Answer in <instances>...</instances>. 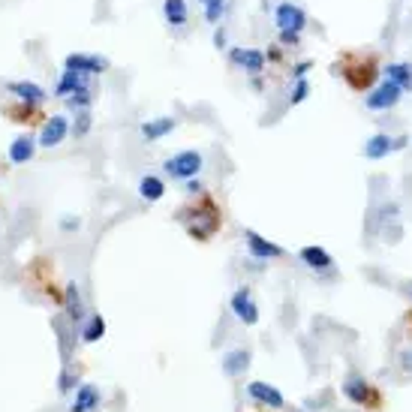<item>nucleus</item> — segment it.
<instances>
[{"label":"nucleus","instance_id":"1","mask_svg":"<svg viewBox=\"0 0 412 412\" xmlns=\"http://www.w3.org/2000/svg\"><path fill=\"white\" fill-rule=\"evenodd\" d=\"M178 220L187 226V235L196 241H211L223 226V214H220L217 202L208 193L199 196V202H193L190 208H180Z\"/></svg>","mask_w":412,"mask_h":412},{"label":"nucleus","instance_id":"2","mask_svg":"<svg viewBox=\"0 0 412 412\" xmlns=\"http://www.w3.org/2000/svg\"><path fill=\"white\" fill-rule=\"evenodd\" d=\"M337 76H343V82L358 94H367L379 85L383 69L374 55H343L337 60Z\"/></svg>","mask_w":412,"mask_h":412},{"label":"nucleus","instance_id":"3","mask_svg":"<svg viewBox=\"0 0 412 412\" xmlns=\"http://www.w3.org/2000/svg\"><path fill=\"white\" fill-rule=\"evenodd\" d=\"M202 166H205L202 150H193V148L178 150L175 157H169L166 163H163L166 175H169V178H175V180H190V178H196L199 172H202Z\"/></svg>","mask_w":412,"mask_h":412},{"label":"nucleus","instance_id":"4","mask_svg":"<svg viewBox=\"0 0 412 412\" xmlns=\"http://www.w3.org/2000/svg\"><path fill=\"white\" fill-rule=\"evenodd\" d=\"M400 99H404V90H400L395 82L383 78V82H379L374 90H367L364 106L370 108V112H388V108H395Z\"/></svg>","mask_w":412,"mask_h":412},{"label":"nucleus","instance_id":"5","mask_svg":"<svg viewBox=\"0 0 412 412\" xmlns=\"http://www.w3.org/2000/svg\"><path fill=\"white\" fill-rule=\"evenodd\" d=\"M409 145V136H388V133H376L370 136L364 142V157L367 159H385L388 154H395V150H404Z\"/></svg>","mask_w":412,"mask_h":412},{"label":"nucleus","instance_id":"6","mask_svg":"<svg viewBox=\"0 0 412 412\" xmlns=\"http://www.w3.org/2000/svg\"><path fill=\"white\" fill-rule=\"evenodd\" d=\"M229 60H232L235 66H241L247 76H262L265 73V64H268V57H265V52L262 48H238V45H232L229 48Z\"/></svg>","mask_w":412,"mask_h":412},{"label":"nucleus","instance_id":"7","mask_svg":"<svg viewBox=\"0 0 412 412\" xmlns=\"http://www.w3.org/2000/svg\"><path fill=\"white\" fill-rule=\"evenodd\" d=\"M229 304H232V313L238 322L244 325H256L259 322V304L253 301V292H250L247 286H241L232 292V298H229Z\"/></svg>","mask_w":412,"mask_h":412},{"label":"nucleus","instance_id":"8","mask_svg":"<svg viewBox=\"0 0 412 412\" xmlns=\"http://www.w3.org/2000/svg\"><path fill=\"white\" fill-rule=\"evenodd\" d=\"M274 24L277 30H304L307 27V13L301 9L298 3H292V0H283V3H277L274 9Z\"/></svg>","mask_w":412,"mask_h":412},{"label":"nucleus","instance_id":"9","mask_svg":"<svg viewBox=\"0 0 412 412\" xmlns=\"http://www.w3.org/2000/svg\"><path fill=\"white\" fill-rule=\"evenodd\" d=\"M244 244H247V250H250V256L259 259V262H268V259H280V256L286 253V250L280 247V244L262 238L259 232H253V229H244Z\"/></svg>","mask_w":412,"mask_h":412},{"label":"nucleus","instance_id":"10","mask_svg":"<svg viewBox=\"0 0 412 412\" xmlns=\"http://www.w3.org/2000/svg\"><path fill=\"white\" fill-rule=\"evenodd\" d=\"M66 136H69V118L66 115H52V118H45L36 142H39V148H57Z\"/></svg>","mask_w":412,"mask_h":412},{"label":"nucleus","instance_id":"11","mask_svg":"<svg viewBox=\"0 0 412 412\" xmlns=\"http://www.w3.org/2000/svg\"><path fill=\"white\" fill-rule=\"evenodd\" d=\"M64 69H76V73H85V76H103L106 69H108V60L99 57V55L76 52V55H66Z\"/></svg>","mask_w":412,"mask_h":412},{"label":"nucleus","instance_id":"12","mask_svg":"<svg viewBox=\"0 0 412 412\" xmlns=\"http://www.w3.org/2000/svg\"><path fill=\"white\" fill-rule=\"evenodd\" d=\"M343 395L353 400V404H358V406H370V409H379V395L374 388H370L364 379L361 376H353V379H346V385H343Z\"/></svg>","mask_w":412,"mask_h":412},{"label":"nucleus","instance_id":"13","mask_svg":"<svg viewBox=\"0 0 412 412\" xmlns=\"http://www.w3.org/2000/svg\"><path fill=\"white\" fill-rule=\"evenodd\" d=\"M247 391H250V397L256 400V404H262L265 409H283L286 406V397L280 395V391L274 388V385H268V383H250L247 385Z\"/></svg>","mask_w":412,"mask_h":412},{"label":"nucleus","instance_id":"14","mask_svg":"<svg viewBox=\"0 0 412 412\" xmlns=\"http://www.w3.org/2000/svg\"><path fill=\"white\" fill-rule=\"evenodd\" d=\"M99 409V388L90 385V383H82L76 388V400L69 412H97Z\"/></svg>","mask_w":412,"mask_h":412},{"label":"nucleus","instance_id":"15","mask_svg":"<svg viewBox=\"0 0 412 412\" xmlns=\"http://www.w3.org/2000/svg\"><path fill=\"white\" fill-rule=\"evenodd\" d=\"M301 262H304L310 271H331V265H334V259H331V253L325 247H301Z\"/></svg>","mask_w":412,"mask_h":412},{"label":"nucleus","instance_id":"16","mask_svg":"<svg viewBox=\"0 0 412 412\" xmlns=\"http://www.w3.org/2000/svg\"><path fill=\"white\" fill-rule=\"evenodd\" d=\"M9 94L18 97V103H27V106H39L45 99V90L36 82H9Z\"/></svg>","mask_w":412,"mask_h":412},{"label":"nucleus","instance_id":"17","mask_svg":"<svg viewBox=\"0 0 412 412\" xmlns=\"http://www.w3.org/2000/svg\"><path fill=\"white\" fill-rule=\"evenodd\" d=\"M383 76L388 78V82H395L404 94L412 90V64H406V60H395V64H388L383 69Z\"/></svg>","mask_w":412,"mask_h":412},{"label":"nucleus","instance_id":"18","mask_svg":"<svg viewBox=\"0 0 412 412\" xmlns=\"http://www.w3.org/2000/svg\"><path fill=\"white\" fill-rule=\"evenodd\" d=\"M85 87H90V76L76 73V69H64V76H60L55 94L57 97H69V94H76V90H85Z\"/></svg>","mask_w":412,"mask_h":412},{"label":"nucleus","instance_id":"19","mask_svg":"<svg viewBox=\"0 0 412 412\" xmlns=\"http://www.w3.org/2000/svg\"><path fill=\"white\" fill-rule=\"evenodd\" d=\"M36 148H39L36 138H30V136H18L15 142L9 145V159H13L15 166L30 163V159H34V154H36Z\"/></svg>","mask_w":412,"mask_h":412},{"label":"nucleus","instance_id":"20","mask_svg":"<svg viewBox=\"0 0 412 412\" xmlns=\"http://www.w3.org/2000/svg\"><path fill=\"white\" fill-rule=\"evenodd\" d=\"M175 127H178L175 118H154V120H145L142 124V136L148 142H159V138H166Z\"/></svg>","mask_w":412,"mask_h":412},{"label":"nucleus","instance_id":"21","mask_svg":"<svg viewBox=\"0 0 412 412\" xmlns=\"http://www.w3.org/2000/svg\"><path fill=\"white\" fill-rule=\"evenodd\" d=\"M220 367H223L226 376H241V374H244V370L250 367V353H247V349H232V353L223 355Z\"/></svg>","mask_w":412,"mask_h":412},{"label":"nucleus","instance_id":"22","mask_svg":"<svg viewBox=\"0 0 412 412\" xmlns=\"http://www.w3.org/2000/svg\"><path fill=\"white\" fill-rule=\"evenodd\" d=\"M138 196H142L145 202H159V199L166 196V184H163V178H157V175H145L142 180H138Z\"/></svg>","mask_w":412,"mask_h":412},{"label":"nucleus","instance_id":"23","mask_svg":"<svg viewBox=\"0 0 412 412\" xmlns=\"http://www.w3.org/2000/svg\"><path fill=\"white\" fill-rule=\"evenodd\" d=\"M163 18L172 27L187 24L190 18V9H187V0H163Z\"/></svg>","mask_w":412,"mask_h":412},{"label":"nucleus","instance_id":"24","mask_svg":"<svg viewBox=\"0 0 412 412\" xmlns=\"http://www.w3.org/2000/svg\"><path fill=\"white\" fill-rule=\"evenodd\" d=\"M103 337H106V319L97 313V316L87 319V325L82 331V340L85 343H97V340H103Z\"/></svg>","mask_w":412,"mask_h":412},{"label":"nucleus","instance_id":"25","mask_svg":"<svg viewBox=\"0 0 412 412\" xmlns=\"http://www.w3.org/2000/svg\"><path fill=\"white\" fill-rule=\"evenodd\" d=\"M64 103H66V108H73V112H85V108H90V103H94V94H90V87H85V90H76V94L64 97Z\"/></svg>","mask_w":412,"mask_h":412},{"label":"nucleus","instance_id":"26","mask_svg":"<svg viewBox=\"0 0 412 412\" xmlns=\"http://www.w3.org/2000/svg\"><path fill=\"white\" fill-rule=\"evenodd\" d=\"M64 304H66V310H69V316L76 319H82V295H78V286L73 283V286H66V295H64Z\"/></svg>","mask_w":412,"mask_h":412},{"label":"nucleus","instance_id":"27","mask_svg":"<svg viewBox=\"0 0 412 412\" xmlns=\"http://www.w3.org/2000/svg\"><path fill=\"white\" fill-rule=\"evenodd\" d=\"M310 97V82L307 78H295L292 90H289V106H301Z\"/></svg>","mask_w":412,"mask_h":412},{"label":"nucleus","instance_id":"28","mask_svg":"<svg viewBox=\"0 0 412 412\" xmlns=\"http://www.w3.org/2000/svg\"><path fill=\"white\" fill-rule=\"evenodd\" d=\"M34 112H36V106H27V103L6 108V115L15 118V124H34V120H30V118H34Z\"/></svg>","mask_w":412,"mask_h":412},{"label":"nucleus","instance_id":"29","mask_svg":"<svg viewBox=\"0 0 412 412\" xmlns=\"http://www.w3.org/2000/svg\"><path fill=\"white\" fill-rule=\"evenodd\" d=\"M226 15V0H208L205 3V18L211 24H220V18Z\"/></svg>","mask_w":412,"mask_h":412},{"label":"nucleus","instance_id":"30","mask_svg":"<svg viewBox=\"0 0 412 412\" xmlns=\"http://www.w3.org/2000/svg\"><path fill=\"white\" fill-rule=\"evenodd\" d=\"M90 112L85 108V112H76V127H73V136L76 138H82V136H87V129H90Z\"/></svg>","mask_w":412,"mask_h":412},{"label":"nucleus","instance_id":"31","mask_svg":"<svg viewBox=\"0 0 412 412\" xmlns=\"http://www.w3.org/2000/svg\"><path fill=\"white\" fill-rule=\"evenodd\" d=\"M298 43H301L298 30H280V45H283V48H295Z\"/></svg>","mask_w":412,"mask_h":412},{"label":"nucleus","instance_id":"32","mask_svg":"<svg viewBox=\"0 0 412 412\" xmlns=\"http://www.w3.org/2000/svg\"><path fill=\"white\" fill-rule=\"evenodd\" d=\"M73 385H76V376L69 374V370H64V374L57 376V388H60V391H64V395H66V391H73Z\"/></svg>","mask_w":412,"mask_h":412},{"label":"nucleus","instance_id":"33","mask_svg":"<svg viewBox=\"0 0 412 412\" xmlns=\"http://www.w3.org/2000/svg\"><path fill=\"white\" fill-rule=\"evenodd\" d=\"M310 69H313V60H298L292 66V78H307Z\"/></svg>","mask_w":412,"mask_h":412},{"label":"nucleus","instance_id":"34","mask_svg":"<svg viewBox=\"0 0 412 412\" xmlns=\"http://www.w3.org/2000/svg\"><path fill=\"white\" fill-rule=\"evenodd\" d=\"M187 193H190V196H202V193H205V190H202V180L190 178V180H187Z\"/></svg>","mask_w":412,"mask_h":412},{"label":"nucleus","instance_id":"35","mask_svg":"<svg viewBox=\"0 0 412 412\" xmlns=\"http://www.w3.org/2000/svg\"><path fill=\"white\" fill-rule=\"evenodd\" d=\"M226 43H229L226 30H223V27H217V30H214V45H217V48H226Z\"/></svg>","mask_w":412,"mask_h":412},{"label":"nucleus","instance_id":"36","mask_svg":"<svg viewBox=\"0 0 412 412\" xmlns=\"http://www.w3.org/2000/svg\"><path fill=\"white\" fill-rule=\"evenodd\" d=\"M199 3H202V6H205V3H208V0H199Z\"/></svg>","mask_w":412,"mask_h":412}]
</instances>
